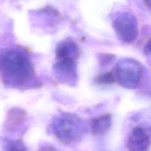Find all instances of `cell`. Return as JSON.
Segmentation results:
<instances>
[{"mask_svg": "<svg viewBox=\"0 0 151 151\" xmlns=\"http://www.w3.org/2000/svg\"><path fill=\"white\" fill-rule=\"evenodd\" d=\"M96 83L98 85H112L116 82V77L114 72H108L97 75L94 79Z\"/></svg>", "mask_w": 151, "mask_h": 151, "instance_id": "obj_9", "label": "cell"}, {"mask_svg": "<svg viewBox=\"0 0 151 151\" xmlns=\"http://www.w3.org/2000/svg\"><path fill=\"white\" fill-rule=\"evenodd\" d=\"M7 146V150H24L23 145L20 142H10Z\"/></svg>", "mask_w": 151, "mask_h": 151, "instance_id": "obj_10", "label": "cell"}, {"mask_svg": "<svg viewBox=\"0 0 151 151\" xmlns=\"http://www.w3.org/2000/svg\"><path fill=\"white\" fill-rule=\"evenodd\" d=\"M52 131L58 139L65 144H70L82 137L85 126L79 116L66 113L55 118Z\"/></svg>", "mask_w": 151, "mask_h": 151, "instance_id": "obj_2", "label": "cell"}, {"mask_svg": "<svg viewBox=\"0 0 151 151\" xmlns=\"http://www.w3.org/2000/svg\"><path fill=\"white\" fill-rule=\"evenodd\" d=\"M142 72L143 68L139 62L131 58H124L116 64L114 75L119 85L132 89L139 85Z\"/></svg>", "mask_w": 151, "mask_h": 151, "instance_id": "obj_3", "label": "cell"}, {"mask_svg": "<svg viewBox=\"0 0 151 151\" xmlns=\"http://www.w3.org/2000/svg\"><path fill=\"white\" fill-rule=\"evenodd\" d=\"M113 27L115 32L122 41L131 44L138 35V24L135 16L131 13L124 12L114 20Z\"/></svg>", "mask_w": 151, "mask_h": 151, "instance_id": "obj_4", "label": "cell"}, {"mask_svg": "<svg viewBox=\"0 0 151 151\" xmlns=\"http://www.w3.org/2000/svg\"><path fill=\"white\" fill-rule=\"evenodd\" d=\"M144 52H145V53L147 55L151 54V38L148 40V41L147 42V44H146L145 46Z\"/></svg>", "mask_w": 151, "mask_h": 151, "instance_id": "obj_11", "label": "cell"}, {"mask_svg": "<svg viewBox=\"0 0 151 151\" xmlns=\"http://www.w3.org/2000/svg\"><path fill=\"white\" fill-rule=\"evenodd\" d=\"M143 2L147 6V8L151 10V0H143Z\"/></svg>", "mask_w": 151, "mask_h": 151, "instance_id": "obj_12", "label": "cell"}, {"mask_svg": "<svg viewBox=\"0 0 151 151\" xmlns=\"http://www.w3.org/2000/svg\"><path fill=\"white\" fill-rule=\"evenodd\" d=\"M112 124V116L109 114L100 115L91 122V130L94 135H103L109 129Z\"/></svg>", "mask_w": 151, "mask_h": 151, "instance_id": "obj_8", "label": "cell"}, {"mask_svg": "<svg viewBox=\"0 0 151 151\" xmlns=\"http://www.w3.org/2000/svg\"><path fill=\"white\" fill-rule=\"evenodd\" d=\"M80 55V50L77 44L71 40H66L59 43L55 50L56 60L58 59H77Z\"/></svg>", "mask_w": 151, "mask_h": 151, "instance_id": "obj_6", "label": "cell"}, {"mask_svg": "<svg viewBox=\"0 0 151 151\" xmlns=\"http://www.w3.org/2000/svg\"><path fill=\"white\" fill-rule=\"evenodd\" d=\"M151 142V128L143 125H137L130 133L127 147L130 150H146Z\"/></svg>", "mask_w": 151, "mask_h": 151, "instance_id": "obj_5", "label": "cell"}, {"mask_svg": "<svg viewBox=\"0 0 151 151\" xmlns=\"http://www.w3.org/2000/svg\"><path fill=\"white\" fill-rule=\"evenodd\" d=\"M0 74L7 85L22 87L35 75L30 59L24 52L14 48L0 50Z\"/></svg>", "mask_w": 151, "mask_h": 151, "instance_id": "obj_1", "label": "cell"}, {"mask_svg": "<svg viewBox=\"0 0 151 151\" xmlns=\"http://www.w3.org/2000/svg\"><path fill=\"white\" fill-rule=\"evenodd\" d=\"M27 119V113L24 110L13 108L7 112L4 127L8 131H14L19 128Z\"/></svg>", "mask_w": 151, "mask_h": 151, "instance_id": "obj_7", "label": "cell"}]
</instances>
